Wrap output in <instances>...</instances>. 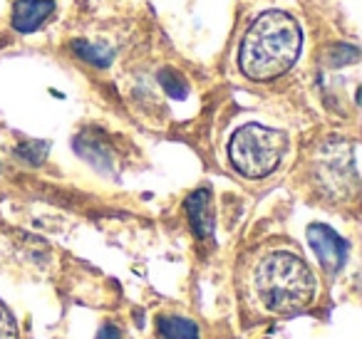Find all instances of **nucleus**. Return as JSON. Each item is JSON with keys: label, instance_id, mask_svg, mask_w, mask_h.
Listing matches in <instances>:
<instances>
[{"label": "nucleus", "instance_id": "obj_12", "mask_svg": "<svg viewBox=\"0 0 362 339\" xmlns=\"http://www.w3.org/2000/svg\"><path fill=\"white\" fill-rule=\"evenodd\" d=\"M18 337H21V332H18L16 317L6 307V302L0 299V339H18Z\"/></svg>", "mask_w": 362, "mask_h": 339}, {"label": "nucleus", "instance_id": "obj_2", "mask_svg": "<svg viewBox=\"0 0 362 339\" xmlns=\"http://www.w3.org/2000/svg\"><path fill=\"white\" fill-rule=\"evenodd\" d=\"M256 290L261 302L271 312L296 314L313 302L317 292V280L300 255L276 250L258 265Z\"/></svg>", "mask_w": 362, "mask_h": 339}, {"label": "nucleus", "instance_id": "obj_7", "mask_svg": "<svg viewBox=\"0 0 362 339\" xmlns=\"http://www.w3.org/2000/svg\"><path fill=\"white\" fill-rule=\"evenodd\" d=\"M156 337L159 339H199V327L194 319L181 314H161L156 319Z\"/></svg>", "mask_w": 362, "mask_h": 339}, {"label": "nucleus", "instance_id": "obj_9", "mask_svg": "<svg viewBox=\"0 0 362 339\" xmlns=\"http://www.w3.org/2000/svg\"><path fill=\"white\" fill-rule=\"evenodd\" d=\"M156 80H159L161 90H164L171 100H187L189 97V82L184 80V75L176 72L174 67H164V70H159Z\"/></svg>", "mask_w": 362, "mask_h": 339}, {"label": "nucleus", "instance_id": "obj_5", "mask_svg": "<svg viewBox=\"0 0 362 339\" xmlns=\"http://www.w3.org/2000/svg\"><path fill=\"white\" fill-rule=\"evenodd\" d=\"M52 11H55L52 0H18L13 6V28L23 35H30L45 25Z\"/></svg>", "mask_w": 362, "mask_h": 339}, {"label": "nucleus", "instance_id": "obj_8", "mask_svg": "<svg viewBox=\"0 0 362 339\" xmlns=\"http://www.w3.org/2000/svg\"><path fill=\"white\" fill-rule=\"evenodd\" d=\"M72 52H75L80 60L90 62V65H95V67H110V62H112V50H107V47H102V45H95V42H90V40H75L72 42Z\"/></svg>", "mask_w": 362, "mask_h": 339}, {"label": "nucleus", "instance_id": "obj_10", "mask_svg": "<svg viewBox=\"0 0 362 339\" xmlns=\"http://www.w3.org/2000/svg\"><path fill=\"white\" fill-rule=\"evenodd\" d=\"M360 60V50L355 45H330L322 52V62L330 67H345V65H355Z\"/></svg>", "mask_w": 362, "mask_h": 339}, {"label": "nucleus", "instance_id": "obj_1", "mask_svg": "<svg viewBox=\"0 0 362 339\" xmlns=\"http://www.w3.org/2000/svg\"><path fill=\"white\" fill-rule=\"evenodd\" d=\"M303 30L293 16L268 11L258 16L246 30L238 50V67L253 82H271L286 75L298 62Z\"/></svg>", "mask_w": 362, "mask_h": 339}, {"label": "nucleus", "instance_id": "obj_11", "mask_svg": "<svg viewBox=\"0 0 362 339\" xmlns=\"http://www.w3.org/2000/svg\"><path fill=\"white\" fill-rule=\"evenodd\" d=\"M47 149H50V144L47 141H28V144H23L21 149H18V156H23L25 161H30V164H42L47 156Z\"/></svg>", "mask_w": 362, "mask_h": 339}, {"label": "nucleus", "instance_id": "obj_4", "mask_svg": "<svg viewBox=\"0 0 362 339\" xmlns=\"http://www.w3.org/2000/svg\"><path fill=\"white\" fill-rule=\"evenodd\" d=\"M308 243H310L313 253L317 255L320 265L325 273L337 275L347 263V243L330 228V225L313 223L308 228Z\"/></svg>", "mask_w": 362, "mask_h": 339}, {"label": "nucleus", "instance_id": "obj_6", "mask_svg": "<svg viewBox=\"0 0 362 339\" xmlns=\"http://www.w3.org/2000/svg\"><path fill=\"white\" fill-rule=\"evenodd\" d=\"M189 215V223H192L197 238L209 240L214 235V206H211V191L199 189L184 203Z\"/></svg>", "mask_w": 362, "mask_h": 339}, {"label": "nucleus", "instance_id": "obj_13", "mask_svg": "<svg viewBox=\"0 0 362 339\" xmlns=\"http://www.w3.org/2000/svg\"><path fill=\"white\" fill-rule=\"evenodd\" d=\"M95 339H122V332H119V327H115V324H105V327L97 332Z\"/></svg>", "mask_w": 362, "mask_h": 339}, {"label": "nucleus", "instance_id": "obj_3", "mask_svg": "<svg viewBox=\"0 0 362 339\" xmlns=\"http://www.w3.org/2000/svg\"><path fill=\"white\" fill-rule=\"evenodd\" d=\"M288 136L263 124H246L228 141V159L246 179H266L281 166Z\"/></svg>", "mask_w": 362, "mask_h": 339}]
</instances>
